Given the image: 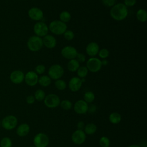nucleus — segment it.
<instances>
[{
  "mask_svg": "<svg viewBox=\"0 0 147 147\" xmlns=\"http://www.w3.org/2000/svg\"><path fill=\"white\" fill-rule=\"evenodd\" d=\"M110 16L115 21H122L128 15L127 7L122 3H119L113 5L110 11Z\"/></svg>",
  "mask_w": 147,
  "mask_h": 147,
  "instance_id": "f257e3e1",
  "label": "nucleus"
},
{
  "mask_svg": "<svg viewBox=\"0 0 147 147\" xmlns=\"http://www.w3.org/2000/svg\"><path fill=\"white\" fill-rule=\"evenodd\" d=\"M48 28L52 33L56 35H61L63 34L66 31L67 26L65 23L60 20H54L49 24Z\"/></svg>",
  "mask_w": 147,
  "mask_h": 147,
  "instance_id": "f03ea898",
  "label": "nucleus"
},
{
  "mask_svg": "<svg viewBox=\"0 0 147 147\" xmlns=\"http://www.w3.org/2000/svg\"><path fill=\"white\" fill-rule=\"evenodd\" d=\"M42 38L37 36H31L27 41V47L32 52L38 51L42 48Z\"/></svg>",
  "mask_w": 147,
  "mask_h": 147,
  "instance_id": "7ed1b4c3",
  "label": "nucleus"
},
{
  "mask_svg": "<svg viewBox=\"0 0 147 147\" xmlns=\"http://www.w3.org/2000/svg\"><path fill=\"white\" fill-rule=\"evenodd\" d=\"M64 74V69L59 64H53L48 69L49 77L53 80L60 79Z\"/></svg>",
  "mask_w": 147,
  "mask_h": 147,
  "instance_id": "20e7f679",
  "label": "nucleus"
},
{
  "mask_svg": "<svg viewBox=\"0 0 147 147\" xmlns=\"http://www.w3.org/2000/svg\"><path fill=\"white\" fill-rule=\"evenodd\" d=\"M44 103L47 107L54 109L60 105V99L58 95L55 94H49L45 96Z\"/></svg>",
  "mask_w": 147,
  "mask_h": 147,
  "instance_id": "39448f33",
  "label": "nucleus"
},
{
  "mask_svg": "<svg viewBox=\"0 0 147 147\" xmlns=\"http://www.w3.org/2000/svg\"><path fill=\"white\" fill-rule=\"evenodd\" d=\"M49 142L48 136L44 133L37 134L33 138V144L35 147H47Z\"/></svg>",
  "mask_w": 147,
  "mask_h": 147,
  "instance_id": "423d86ee",
  "label": "nucleus"
},
{
  "mask_svg": "<svg viewBox=\"0 0 147 147\" xmlns=\"http://www.w3.org/2000/svg\"><path fill=\"white\" fill-rule=\"evenodd\" d=\"M33 31L36 34V36L41 37L48 34L49 28L45 23L38 21L34 24L33 26Z\"/></svg>",
  "mask_w": 147,
  "mask_h": 147,
  "instance_id": "0eeeda50",
  "label": "nucleus"
},
{
  "mask_svg": "<svg viewBox=\"0 0 147 147\" xmlns=\"http://www.w3.org/2000/svg\"><path fill=\"white\" fill-rule=\"evenodd\" d=\"M17 119L14 115H7L5 117L1 122L2 127L6 130H11L14 129L17 125Z\"/></svg>",
  "mask_w": 147,
  "mask_h": 147,
  "instance_id": "6e6552de",
  "label": "nucleus"
},
{
  "mask_svg": "<svg viewBox=\"0 0 147 147\" xmlns=\"http://www.w3.org/2000/svg\"><path fill=\"white\" fill-rule=\"evenodd\" d=\"M87 68L91 72H97L102 68L101 61L96 57L90 58L86 63Z\"/></svg>",
  "mask_w": 147,
  "mask_h": 147,
  "instance_id": "1a4fd4ad",
  "label": "nucleus"
},
{
  "mask_svg": "<svg viewBox=\"0 0 147 147\" xmlns=\"http://www.w3.org/2000/svg\"><path fill=\"white\" fill-rule=\"evenodd\" d=\"M86 139V134L83 130H76L71 136V140L74 144L76 145H81L83 144Z\"/></svg>",
  "mask_w": 147,
  "mask_h": 147,
  "instance_id": "9d476101",
  "label": "nucleus"
},
{
  "mask_svg": "<svg viewBox=\"0 0 147 147\" xmlns=\"http://www.w3.org/2000/svg\"><path fill=\"white\" fill-rule=\"evenodd\" d=\"M77 53L78 52L76 48L72 46L64 47L61 51V54L63 57L68 60L75 59Z\"/></svg>",
  "mask_w": 147,
  "mask_h": 147,
  "instance_id": "9b49d317",
  "label": "nucleus"
},
{
  "mask_svg": "<svg viewBox=\"0 0 147 147\" xmlns=\"http://www.w3.org/2000/svg\"><path fill=\"white\" fill-rule=\"evenodd\" d=\"M88 103L82 99L77 100L74 106V110L78 114H86L88 111Z\"/></svg>",
  "mask_w": 147,
  "mask_h": 147,
  "instance_id": "f8f14e48",
  "label": "nucleus"
},
{
  "mask_svg": "<svg viewBox=\"0 0 147 147\" xmlns=\"http://www.w3.org/2000/svg\"><path fill=\"white\" fill-rule=\"evenodd\" d=\"M29 17L34 21L41 20L44 17V13L41 9L37 7H31L28 12Z\"/></svg>",
  "mask_w": 147,
  "mask_h": 147,
  "instance_id": "ddd939ff",
  "label": "nucleus"
},
{
  "mask_svg": "<svg viewBox=\"0 0 147 147\" xmlns=\"http://www.w3.org/2000/svg\"><path fill=\"white\" fill-rule=\"evenodd\" d=\"M38 75L34 71H29L25 75L24 80L29 86H34L38 83Z\"/></svg>",
  "mask_w": 147,
  "mask_h": 147,
  "instance_id": "4468645a",
  "label": "nucleus"
},
{
  "mask_svg": "<svg viewBox=\"0 0 147 147\" xmlns=\"http://www.w3.org/2000/svg\"><path fill=\"white\" fill-rule=\"evenodd\" d=\"M10 81L14 84H20L24 80L25 74L21 70L13 71L10 75Z\"/></svg>",
  "mask_w": 147,
  "mask_h": 147,
  "instance_id": "2eb2a0df",
  "label": "nucleus"
},
{
  "mask_svg": "<svg viewBox=\"0 0 147 147\" xmlns=\"http://www.w3.org/2000/svg\"><path fill=\"white\" fill-rule=\"evenodd\" d=\"M82 83L80 78L79 77H73L69 81L68 87L71 91L76 92L80 89Z\"/></svg>",
  "mask_w": 147,
  "mask_h": 147,
  "instance_id": "dca6fc26",
  "label": "nucleus"
},
{
  "mask_svg": "<svg viewBox=\"0 0 147 147\" xmlns=\"http://www.w3.org/2000/svg\"><path fill=\"white\" fill-rule=\"evenodd\" d=\"M99 51V47L95 42H90L86 48V52L87 55L92 57L96 56Z\"/></svg>",
  "mask_w": 147,
  "mask_h": 147,
  "instance_id": "f3484780",
  "label": "nucleus"
},
{
  "mask_svg": "<svg viewBox=\"0 0 147 147\" xmlns=\"http://www.w3.org/2000/svg\"><path fill=\"white\" fill-rule=\"evenodd\" d=\"M42 40L43 45H44L48 49H52L55 48L56 45V40L55 37L52 35L47 34L46 36L43 37Z\"/></svg>",
  "mask_w": 147,
  "mask_h": 147,
  "instance_id": "a211bd4d",
  "label": "nucleus"
},
{
  "mask_svg": "<svg viewBox=\"0 0 147 147\" xmlns=\"http://www.w3.org/2000/svg\"><path fill=\"white\" fill-rule=\"evenodd\" d=\"M30 131V127L27 123H21L17 128L16 133L20 137H24L28 134Z\"/></svg>",
  "mask_w": 147,
  "mask_h": 147,
  "instance_id": "6ab92c4d",
  "label": "nucleus"
},
{
  "mask_svg": "<svg viewBox=\"0 0 147 147\" xmlns=\"http://www.w3.org/2000/svg\"><path fill=\"white\" fill-rule=\"evenodd\" d=\"M97 130V126L93 123H90L85 125L84 128V132L87 135H92Z\"/></svg>",
  "mask_w": 147,
  "mask_h": 147,
  "instance_id": "aec40b11",
  "label": "nucleus"
},
{
  "mask_svg": "<svg viewBox=\"0 0 147 147\" xmlns=\"http://www.w3.org/2000/svg\"><path fill=\"white\" fill-rule=\"evenodd\" d=\"M109 119L110 122L113 124L119 123L122 119V117L120 114L117 112H113L111 113L109 117Z\"/></svg>",
  "mask_w": 147,
  "mask_h": 147,
  "instance_id": "412c9836",
  "label": "nucleus"
},
{
  "mask_svg": "<svg viewBox=\"0 0 147 147\" xmlns=\"http://www.w3.org/2000/svg\"><path fill=\"white\" fill-rule=\"evenodd\" d=\"M137 19L141 22H145L147 20V12L143 9H139L136 13Z\"/></svg>",
  "mask_w": 147,
  "mask_h": 147,
  "instance_id": "4be33fe9",
  "label": "nucleus"
},
{
  "mask_svg": "<svg viewBox=\"0 0 147 147\" xmlns=\"http://www.w3.org/2000/svg\"><path fill=\"white\" fill-rule=\"evenodd\" d=\"M79 63L75 59H72L67 64V68L71 72H75L79 67Z\"/></svg>",
  "mask_w": 147,
  "mask_h": 147,
  "instance_id": "5701e85b",
  "label": "nucleus"
},
{
  "mask_svg": "<svg viewBox=\"0 0 147 147\" xmlns=\"http://www.w3.org/2000/svg\"><path fill=\"white\" fill-rule=\"evenodd\" d=\"M38 83L42 87H48L51 83V79L47 75H42L41 77L38 78Z\"/></svg>",
  "mask_w": 147,
  "mask_h": 147,
  "instance_id": "b1692460",
  "label": "nucleus"
},
{
  "mask_svg": "<svg viewBox=\"0 0 147 147\" xmlns=\"http://www.w3.org/2000/svg\"><path fill=\"white\" fill-rule=\"evenodd\" d=\"M59 18H60V21H61L63 22L66 23L70 21L71 18V16L68 11H63L59 14Z\"/></svg>",
  "mask_w": 147,
  "mask_h": 147,
  "instance_id": "393cba45",
  "label": "nucleus"
},
{
  "mask_svg": "<svg viewBox=\"0 0 147 147\" xmlns=\"http://www.w3.org/2000/svg\"><path fill=\"white\" fill-rule=\"evenodd\" d=\"M76 71H77V75L79 78H85L88 74V70L86 67L81 66L79 67V68Z\"/></svg>",
  "mask_w": 147,
  "mask_h": 147,
  "instance_id": "a878e982",
  "label": "nucleus"
},
{
  "mask_svg": "<svg viewBox=\"0 0 147 147\" xmlns=\"http://www.w3.org/2000/svg\"><path fill=\"white\" fill-rule=\"evenodd\" d=\"M84 100L87 103H92L95 99V95L92 91H87L84 94Z\"/></svg>",
  "mask_w": 147,
  "mask_h": 147,
  "instance_id": "bb28decb",
  "label": "nucleus"
},
{
  "mask_svg": "<svg viewBox=\"0 0 147 147\" xmlns=\"http://www.w3.org/2000/svg\"><path fill=\"white\" fill-rule=\"evenodd\" d=\"M45 93L44 91H43L41 89H38L34 93V98L36 100L38 101H42L44 100L45 97Z\"/></svg>",
  "mask_w": 147,
  "mask_h": 147,
  "instance_id": "cd10ccee",
  "label": "nucleus"
},
{
  "mask_svg": "<svg viewBox=\"0 0 147 147\" xmlns=\"http://www.w3.org/2000/svg\"><path fill=\"white\" fill-rule=\"evenodd\" d=\"M60 105L61 107L64 110H69L72 107V102L68 99H65L61 101L60 103Z\"/></svg>",
  "mask_w": 147,
  "mask_h": 147,
  "instance_id": "c85d7f7f",
  "label": "nucleus"
},
{
  "mask_svg": "<svg viewBox=\"0 0 147 147\" xmlns=\"http://www.w3.org/2000/svg\"><path fill=\"white\" fill-rule=\"evenodd\" d=\"M55 86L56 88L59 90H64L67 87L66 83L61 79H57L55 82Z\"/></svg>",
  "mask_w": 147,
  "mask_h": 147,
  "instance_id": "c756f323",
  "label": "nucleus"
},
{
  "mask_svg": "<svg viewBox=\"0 0 147 147\" xmlns=\"http://www.w3.org/2000/svg\"><path fill=\"white\" fill-rule=\"evenodd\" d=\"M99 144L101 147H109L110 145V141L108 137L103 136L99 139Z\"/></svg>",
  "mask_w": 147,
  "mask_h": 147,
  "instance_id": "7c9ffc66",
  "label": "nucleus"
},
{
  "mask_svg": "<svg viewBox=\"0 0 147 147\" xmlns=\"http://www.w3.org/2000/svg\"><path fill=\"white\" fill-rule=\"evenodd\" d=\"M0 145L1 147H11V140L9 137H4L1 140Z\"/></svg>",
  "mask_w": 147,
  "mask_h": 147,
  "instance_id": "2f4dec72",
  "label": "nucleus"
},
{
  "mask_svg": "<svg viewBox=\"0 0 147 147\" xmlns=\"http://www.w3.org/2000/svg\"><path fill=\"white\" fill-rule=\"evenodd\" d=\"M63 36L64 38L68 41L72 40L75 36L74 33L71 30H66V31L63 33Z\"/></svg>",
  "mask_w": 147,
  "mask_h": 147,
  "instance_id": "473e14b6",
  "label": "nucleus"
},
{
  "mask_svg": "<svg viewBox=\"0 0 147 147\" xmlns=\"http://www.w3.org/2000/svg\"><path fill=\"white\" fill-rule=\"evenodd\" d=\"M98 54L100 58L106 59L109 56V51L106 48H102L99 51Z\"/></svg>",
  "mask_w": 147,
  "mask_h": 147,
  "instance_id": "72a5a7b5",
  "label": "nucleus"
},
{
  "mask_svg": "<svg viewBox=\"0 0 147 147\" xmlns=\"http://www.w3.org/2000/svg\"><path fill=\"white\" fill-rule=\"evenodd\" d=\"M45 71V67L42 64H39L35 68V72L37 74H42Z\"/></svg>",
  "mask_w": 147,
  "mask_h": 147,
  "instance_id": "f704fd0d",
  "label": "nucleus"
},
{
  "mask_svg": "<svg viewBox=\"0 0 147 147\" xmlns=\"http://www.w3.org/2000/svg\"><path fill=\"white\" fill-rule=\"evenodd\" d=\"M75 59L79 62V63H83L86 61V56L84 54L81 53H78L76 55V56L75 57Z\"/></svg>",
  "mask_w": 147,
  "mask_h": 147,
  "instance_id": "c9c22d12",
  "label": "nucleus"
},
{
  "mask_svg": "<svg viewBox=\"0 0 147 147\" xmlns=\"http://www.w3.org/2000/svg\"><path fill=\"white\" fill-rule=\"evenodd\" d=\"M103 4L107 7H112L115 5L116 0H102Z\"/></svg>",
  "mask_w": 147,
  "mask_h": 147,
  "instance_id": "e433bc0d",
  "label": "nucleus"
},
{
  "mask_svg": "<svg viewBox=\"0 0 147 147\" xmlns=\"http://www.w3.org/2000/svg\"><path fill=\"white\" fill-rule=\"evenodd\" d=\"M137 0H124L123 4L127 7L133 6L136 3Z\"/></svg>",
  "mask_w": 147,
  "mask_h": 147,
  "instance_id": "4c0bfd02",
  "label": "nucleus"
},
{
  "mask_svg": "<svg viewBox=\"0 0 147 147\" xmlns=\"http://www.w3.org/2000/svg\"><path fill=\"white\" fill-rule=\"evenodd\" d=\"M35 98L33 95H29L26 98V101L28 104H33L35 101Z\"/></svg>",
  "mask_w": 147,
  "mask_h": 147,
  "instance_id": "58836bf2",
  "label": "nucleus"
},
{
  "mask_svg": "<svg viewBox=\"0 0 147 147\" xmlns=\"http://www.w3.org/2000/svg\"><path fill=\"white\" fill-rule=\"evenodd\" d=\"M76 126H77V128H78V130H83L84 129V127H85V124H84V122H83V121H79V122H78Z\"/></svg>",
  "mask_w": 147,
  "mask_h": 147,
  "instance_id": "ea45409f",
  "label": "nucleus"
},
{
  "mask_svg": "<svg viewBox=\"0 0 147 147\" xmlns=\"http://www.w3.org/2000/svg\"><path fill=\"white\" fill-rule=\"evenodd\" d=\"M96 110V107L94 105H90V106H88V111L90 113H93L95 112Z\"/></svg>",
  "mask_w": 147,
  "mask_h": 147,
  "instance_id": "a19ab883",
  "label": "nucleus"
},
{
  "mask_svg": "<svg viewBox=\"0 0 147 147\" xmlns=\"http://www.w3.org/2000/svg\"><path fill=\"white\" fill-rule=\"evenodd\" d=\"M108 60L106 59H103L101 61V64L102 65H107L108 64Z\"/></svg>",
  "mask_w": 147,
  "mask_h": 147,
  "instance_id": "79ce46f5",
  "label": "nucleus"
},
{
  "mask_svg": "<svg viewBox=\"0 0 147 147\" xmlns=\"http://www.w3.org/2000/svg\"><path fill=\"white\" fill-rule=\"evenodd\" d=\"M128 147H141V146H140V145H136V144H134V145H130V146H129Z\"/></svg>",
  "mask_w": 147,
  "mask_h": 147,
  "instance_id": "37998d69",
  "label": "nucleus"
},
{
  "mask_svg": "<svg viewBox=\"0 0 147 147\" xmlns=\"http://www.w3.org/2000/svg\"><path fill=\"white\" fill-rule=\"evenodd\" d=\"M30 147H35L34 146H30Z\"/></svg>",
  "mask_w": 147,
  "mask_h": 147,
  "instance_id": "c03bdc74",
  "label": "nucleus"
},
{
  "mask_svg": "<svg viewBox=\"0 0 147 147\" xmlns=\"http://www.w3.org/2000/svg\"><path fill=\"white\" fill-rule=\"evenodd\" d=\"M144 147H147V146H146V145H145V146H144Z\"/></svg>",
  "mask_w": 147,
  "mask_h": 147,
  "instance_id": "a18cd8bd",
  "label": "nucleus"
},
{
  "mask_svg": "<svg viewBox=\"0 0 147 147\" xmlns=\"http://www.w3.org/2000/svg\"><path fill=\"white\" fill-rule=\"evenodd\" d=\"M1 122H0V126H1Z\"/></svg>",
  "mask_w": 147,
  "mask_h": 147,
  "instance_id": "49530a36",
  "label": "nucleus"
}]
</instances>
